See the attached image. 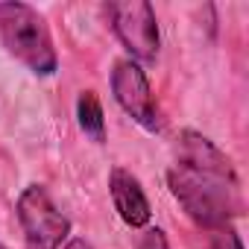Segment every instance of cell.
I'll return each instance as SVG.
<instances>
[{
  "instance_id": "3957f363",
  "label": "cell",
  "mask_w": 249,
  "mask_h": 249,
  "mask_svg": "<svg viewBox=\"0 0 249 249\" xmlns=\"http://www.w3.org/2000/svg\"><path fill=\"white\" fill-rule=\"evenodd\" d=\"M27 249H62L71 237V220L56 208L44 185H27L15 205Z\"/></svg>"
},
{
  "instance_id": "5b68a950",
  "label": "cell",
  "mask_w": 249,
  "mask_h": 249,
  "mask_svg": "<svg viewBox=\"0 0 249 249\" xmlns=\"http://www.w3.org/2000/svg\"><path fill=\"white\" fill-rule=\"evenodd\" d=\"M111 94H114V103L126 111L138 126H144L147 132H161L164 120H161V108L156 103L150 76L129 56L117 59L111 65Z\"/></svg>"
},
{
  "instance_id": "8992f818",
  "label": "cell",
  "mask_w": 249,
  "mask_h": 249,
  "mask_svg": "<svg viewBox=\"0 0 249 249\" xmlns=\"http://www.w3.org/2000/svg\"><path fill=\"white\" fill-rule=\"evenodd\" d=\"M173 159H176L173 164L188 167L194 173H205V176H217V179H226V182H237L240 185L231 159L211 138H205L202 132L182 129L176 135V144H173Z\"/></svg>"
},
{
  "instance_id": "277c9868",
  "label": "cell",
  "mask_w": 249,
  "mask_h": 249,
  "mask_svg": "<svg viewBox=\"0 0 249 249\" xmlns=\"http://www.w3.org/2000/svg\"><path fill=\"white\" fill-rule=\"evenodd\" d=\"M106 12H108L117 41L123 44V50L129 53L132 62L138 65L156 62L161 36H159L153 3H147V0H120V3H108Z\"/></svg>"
},
{
  "instance_id": "9c48e42d",
  "label": "cell",
  "mask_w": 249,
  "mask_h": 249,
  "mask_svg": "<svg viewBox=\"0 0 249 249\" xmlns=\"http://www.w3.org/2000/svg\"><path fill=\"white\" fill-rule=\"evenodd\" d=\"M138 249H170V240H167L164 229H159V226H147L144 234L138 237Z\"/></svg>"
},
{
  "instance_id": "30bf717a",
  "label": "cell",
  "mask_w": 249,
  "mask_h": 249,
  "mask_svg": "<svg viewBox=\"0 0 249 249\" xmlns=\"http://www.w3.org/2000/svg\"><path fill=\"white\" fill-rule=\"evenodd\" d=\"M214 246H217V249H243V243H240L234 226H226V229L214 231Z\"/></svg>"
},
{
  "instance_id": "7a4b0ae2",
  "label": "cell",
  "mask_w": 249,
  "mask_h": 249,
  "mask_svg": "<svg viewBox=\"0 0 249 249\" xmlns=\"http://www.w3.org/2000/svg\"><path fill=\"white\" fill-rule=\"evenodd\" d=\"M0 41L6 53L36 76H53L59 71V53L47 21L30 3H0Z\"/></svg>"
},
{
  "instance_id": "52a82bcc",
  "label": "cell",
  "mask_w": 249,
  "mask_h": 249,
  "mask_svg": "<svg viewBox=\"0 0 249 249\" xmlns=\"http://www.w3.org/2000/svg\"><path fill=\"white\" fill-rule=\"evenodd\" d=\"M108 194L114 202L117 217L126 223L129 229H147L153 220V205L141 188V182L126 170V167H114L108 173Z\"/></svg>"
},
{
  "instance_id": "6da1fadb",
  "label": "cell",
  "mask_w": 249,
  "mask_h": 249,
  "mask_svg": "<svg viewBox=\"0 0 249 249\" xmlns=\"http://www.w3.org/2000/svg\"><path fill=\"white\" fill-rule=\"evenodd\" d=\"M167 188H170L173 199L179 202V208L196 226H202L208 231H220L243 214V199H240L237 182L194 173L188 167L173 164L167 170Z\"/></svg>"
},
{
  "instance_id": "ba28073f",
  "label": "cell",
  "mask_w": 249,
  "mask_h": 249,
  "mask_svg": "<svg viewBox=\"0 0 249 249\" xmlns=\"http://www.w3.org/2000/svg\"><path fill=\"white\" fill-rule=\"evenodd\" d=\"M76 120H79V129L85 132V138H91L94 144L106 141V117H103L100 97L94 91H82L76 97Z\"/></svg>"
},
{
  "instance_id": "8fae6325",
  "label": "cell",
  "mask_w": 249,
  "mask_h": 249,
  "mask_svg": "<svg viewBox=\"0 0 249 249\" xmlns=\"http://www.w3.org/2000/svg\"><path fill=\"white\" fill-rule=\"evenodd\" d=\"M65 249H97L91 240H85V237H71L68 243H65Z\"/></svg>"
},
{
  "instance_id": "7c38bea8",
  "label": "cell",
  "mask_w": 249,
  "mask_h": 249,
  "mask_svg": "<svg viewBox=\"0 0 249 249\" xmlns=\"http://www.w3.org/2000/svg\"><path fill=\"white\" fill-rule=\"evenodd\" d=\"M0 249H9V246H3V243H0Z\"/></svg>"
}]
</instances>
